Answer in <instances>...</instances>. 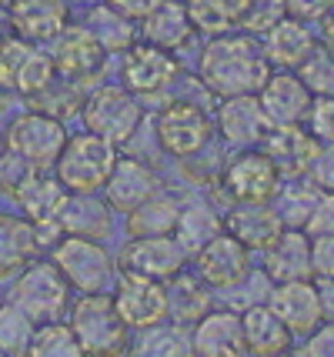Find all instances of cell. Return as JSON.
I'll list each match as a JSON object with an SVG mask.
<instances>
[{
    "label": "cell",
    "instance_id": "cell-1",
    "mask_svg": "<svg viewBox=\"0 0 334 357\" xmlns=\"http://www.w3.org/2000/svg\"><path fill=\"white\" fill-rule=\"evenodd\" d=\"M197 77L218 97H238V93H257L271 77V63L264 50L255 44V37L244 33H218L201 50Z\"/></svg>",
    "mask_w": 334,
    "mask_h": 357
},
{
    "label": "cell",
    "instance_id": "cell-2",
    "mask_svg": "<svg viewBox=\"0 0 334 357\" xmlns=\"http://www.w3.org/2000/svg\"><path fill=\"white\" fill-rule=\"evenodd\" d=\"M7 304H14L31 317L33 324L61 321L70 307V284L50 257H33L10 278Z\"/></svg>",
    "mask_w": 334,
    "mask_h": 357
},
{
    "label": "cell",
    "instance_id": "cell-3",
    "mask_svg": "<svg viewBox=\"0 0 334 357\" xmlns=\"http://www.w3.org/2000/svg\"><path fill=\"white\" fill-rule=\"evenodd\" d=\"M67 324L74 327L87 357H124V351H128L130 327L121 321L111 291L80 294L67 307Z\"/></svg>",
    "mask_w": 334,
    "mask_h": 357
},
{
    "label": "cell",
    "instance_id": "cell-4",
    "mask_svg": "<svg viewBox=\"0 0 334 357\" xmlns=\"http://www.w3.org/2000/svg\"><path fill=\"white\" fill-rule=\"evenodd\" d=\"M50 261L64 274L70 291L77 294H100L111 291L117 278V261L104 248V241L94 237H77V234H61L57 244L47 250Z\"/></svg>",
    "mask_w": 334,
    "mask_h": 357
},
{
    "label": "cell",
    "instance_id": "cell-5",
    "mask_svg": "<svg viewBox=\"0 0 334 357\" xmlns=\"http://www.w3.org/2000/svg\"><path fill=\"white\" fill-rule=\"evenodd\" d=\"M114 160H117V147L111 140L84 130L67 137L64 151L54 164V174L70 194H100L114 171Z\"/></svg>",
    "mask_w": 334,
    "mask_h": 357
},
{
    "label": "cell",
    "instance_id": "cell-6",
    "mask_svg": "<svg viewBox=\"0 0 334 357\" xmlns=\"http://www.w3.org/2000/svg\"><path fill=\"white\" fill-rule=\"evenodd\" d=\"M80 117H84L91 134L111 140L114 147H121V144L134 140V134H137V127L144 121V107L128 87L107 84V87H97L94 93L84 97Z\"/></svg>",
    "mask_w": 334,
    "mask_h": 357
},
{
    "label": "cell",
    "instance_id": "cell-7",
    "mask_svg": "<svg viewBox=\"0 0 334 357\" xmlns=\"http://www.w3.org/2000/svg\"><path fill=\"white\" fill-rule=\"evenodd\" d=\"M0 137H3L7 151L24 157L31 167L54 171V164H57V157H61V151L67 144V127L64 121L50 117L44 110H27V114L14 117Z\"/></svg>",
    "mask_w": 334,
    "mask_h": 357
},
{
    "label": "cell",
    "instance_id": "cell-8",
    "mask_svg": "<svg viewBox=\"0 0 334 357\" xmlns=\"http://www.w3.org/2000/svg\"><path fill=\"white\" fill-rule=\"evenodd\" d=\"M54 74L50 54L40 50V44L17 37L14 31L0 37V91L17 93V97H37L47 87Z\"/></svg>",
    "mask_w": 334,
    "mask_h": 357
},
{
    "label": "cell",
    "instance_id": "cell-9",
    "mask_svg": "<svg viewBox=\"0 0 334 357\" xmlns=\"http://www.w3.org/2000/svg\"><path fill=\"white\" fill-rule=\"evenodd\" d=\"M281 187V174L264 151L244 147L218 174V190L227 204H271Z\"/></svg>",
    "mask_w": 334,
    "mask_h": 357
},
{
    "label": "cell",
    "instance_id": "cell-10",
    "mask_svg": "<svg viewBox=\"0 0 334 357\" xmlns=\"http://www.w3.org/2000/svg\"><path fill=\"white\" fill-rule=\"evenodd\" d=\"M154 134H158V144L164 154L188 160V157L201 154L207 147V140L214 134V121L194 100H171L158 114Z\"/></svg>",
    "mask_w": 334,
    "mask_h": 357
},
{
    "label": "cell",
    "instance_id": "cell-11",
    "mask_svg": "<svg viewBox=\"0 0 334 357\" xmlns=\"http://www.w3.org/2000/svg\"><path fill=\"white\" fill-rule=\"evenodd\" d=\"M111 297H114L117 314H121V321L130 331H141V327L167 321V291H164V280L141 278V274H130V271H117Z\"/></svg>",
    "mask_w": 334,
    "mask_h": 357
},
{
    "label": "cell",
    "instance_id": "cell-12",
    "mask_svg": "<svg viewBox=\"0 0 334 357\" xmlns=\"http://www.w3.org/2000/svg\"><path fill=\"white\" fill-rule=\"evenodd\" d=\"M47 54L50 63H54V74L77 84V87L91 84L104 70V57H107V50L100 47L94 33L87 27H70V24L50 40Z\"/></svg>",
    "mask_w": 334,
    "mask_h": 357
},
{
    "label": "cell",
    "instance_id": "cell-13",
    "mask_svg": "<svg viewBox=\"0 0 334 357\" xmlns=\"http://www.w3.org/2000/svg\"><path fill=\"white\" fill-rule=\"evenodd\" d=\"M194 271L211 291H234L251 278V250L221 231L194 254Z\"/></svg>",
    "mask_w": 334,
    "mask_h": 357
},
{
    "label": "cell",
    "instance_id": "cell-14",
    "mask_svg": "<svg viewBox=\"0 0 334 357\" xmlns=\"http://www.w3.org/2000/svg\"><path fill=\"white\" fill-rule=\"evenodd\" d=\"M121 77L134 97H158L181 77V63L171 50L144 40V44L128 47L124 63H121Z\"/></svg>",
    "mask_w": 334,
    "mask_h": 357
},
{
    "label": "cell",
    "instance_id": "cell-15",
    "mask_svg": "<svg viewBox=\"0 0 334 357\" xmlns=\"http://www.w3.org/2000/svg\"><path fill=\"white\" fill-rule=\"evenodd\" d=\"M114 261H117V271H130V274L154 280H171L177 271H184L188 254L177 244L174 234H158V237H130Z\"/></svg>",
    "mask_w": 334,
    "mask_h": 357
},
{
    "label": "cell",
    "instance_id": "cell-16",
    "mask_svg": "<svg viewBox=\"0 0 334 357\" xmlns=\"http://www.w3.org/2000/svg\"><path fill=\"white\" fill-rule=\"evenodd\" d=\"M268 307L281 317V324H284L294 337H308V334L324 321L314 278L274 284V287H271V297H268Z\"/></svg>",
    "mask_w": 334,
    "mask_h": 357
},
{
    "label": "cell",
    "instance_id": "cell-17",
    "mask_svg": "<svg viewBox=\"0 0 334 357\" xmlns=\"http://www.w3.org/2000/svg\"><path fill=\"white\" fill-rule=\"evenodd\" d=\"M271 121L257 93H238V97H224L221 110H218V121H214V130L221 134L224 144L231 147H261L264 137L271 130Z\"/></svg>",
    "mask_w": 334,
    "mask_h": 357
},
{
    "label": "cell",
    "instance_id": "cell-18",
    "mask_svg": "<svg viewBox=\"0 0 334 357\" xmlns=\"http://www.w3.org/2000/svg\"><path fill=\"white\" fill-rule=\"evenodd\" d=\"M158 190H160V177L154 174V167H147L137 157L117 154L114 171L100 194H104V201L111 204V211L130 214L137 204H144L147 197H154Z\"/></svg>",
    "mask_w": 334,
    "mask_h": 357
},
{
    "label": "cell",
    "instance_id": "cell-19",
    "mask_svg": "<svg viewBox=\"0 0 334 357\" xmlns=\"http://www.w3.org/2000/svg\"><path fill=\"white\" fill-rule=\"evenodd\" d=\"M10 31L33 44H50L70 24L67 0H7Z\"/></svg>",
    "mask_w": 334,
    "mask_h": 357
},
{
    "label": "cell",
    "instance_id": "cell-20",
    "mask_svg": "<svg viewBox=\"0 0 334 357\" xmlns=\"http://www.w3.org/2000/svg\"><path fill=\"white\" fill-rule=\"evenodd\" d=\"M257 100H261V107H264V114H268V121L274 127L278 124H304L314 93L308 91V84H304L298 74H291V70H278V74H274V70H271V77L264 80V87L257 91Z\"/></svg>",
    "mask_w": 334,
    "mask_h": 357
},
{
    "label": "cell",
    "instance_id": "cell-21",
    "mask_svg": "<svg viewBox=\"0 0 334 357\" xmlns=\"http://www.w3.org/2000/svg\"><path fill=\"white\" fill-rule=\"evenodd\" d=\"M54 227L61 234H77V237H94L104 241L114 231V211L100 194H70L67 190L57 214H54Z\"/></svg>",
    "mask_w": 334,
    "mask_h": 357
},
{
    "label": "cell",
    "instance_id": "cell-22",
    "mask_svg": "<svg viewBox=\"0 0 334 357\" xmlns=\"http://www.w3.org/2000/svg\"><path fill=\"white\" fill-rule=\"evenodd\" d=\"M224 231L255 254L268 250L281 237L284 220L274 211V204H231L224 214Z\"/></svg>",
    "mask_w": 334,
    "mask_h": 357
},
{
    "label": "cell",
    "instance_id": "cell-23",
    "mask_svg": "<svg viewBox=\"0 0 334 357\" xmlns=\"http://www.w3.org/2000/svg\"><path fill=\"white\" fill-rule=\"evenodd\" d=\"M261 147H264V154L271 157V164L278 167L281 177H304L321 144L308 134L304 124H278L268 130Z\"/></svg>",
    "mask_w": 334,
    "mask_h": 357
},
{
    "label": "cell",
    "instance_id": "cell-24",
    "mask_svg": "<svg viewBox=\"0 0 334 357\" xmlns=\"http://www.w3.org/2000/svg\"><path fill=\"white\" fill-rule=\"evenodd\" d=\"M194 357H244V331L238 311H211L191 327Z\"/></svg>",
    "mask_w": 334,
    "mask_h": 357
},
{
    "label": "cell",
    "instance_id": "cell-25",
    "mask_svg": "<svg viewBox=\"0 0 334 357\" xmlns=\"http://www.w3.org/2000/svg\"><path fill=\"white\" fill-rule=\"evenodd\" d=\"M264 254V278L271 284H287V280L311 278V237L301 227H284L281 237L271 244Z\"/></svg>",
    "mask_w": 334,
    "mask_h": 357
},
{
    "label": "cell",
    "instance_id": "cell-26",
    "mask_svg": "<svg viewBox=\"0 0 334 357\" xmlns=\"http://www.w3.org/2000/svg\"><path fill=\"white\" fill-rule=\"evenodd\" d=\"M40 241H37V224L17 214V211H0V280H10L24 264L40 257Z\"/></svg>",
    "mask_w": 334,
    "mask_h": 357
},
{
    "label": "cell",
    "instance_id": "cell-27",
    "mask_svg": "<svg viewBox=\"0 0 334 357\" xmlns=\"http://www.w3.org/2000/svg\"><path fill=\"white\" fill-rule=\"evenodd\" d=\"M64 194L67 187L57 181L54 171H31L17 184L10 201H14L17 214H24L31 224H54V214L64 201Z\"/></svg>",
    "mask_w": 334,
    "mask_h": 357
},
{
    "label": "cell",
    "instance_id": "cell-28",
    "mask_svg": "<svg viewBox=\"0 0 334 357\" xmlns=\"http://www.w3.org/2000/svg\"><path fill=\"white\" fill-rule=\"evenodd\" d=\"M241 331H244V351L251 357H274L294 347V334L281 324V317L268 304H251L241 311Z\"/></svg>",
    "mask_w": 334,
    "mask_h": 357
},
{
    "label": "cell",
    "instance_id": "cell-29",
    "mask_svg": "<svg viewBox=\"0 0 334 357\" xmlns=\"http://www.w3.org/2000/svg\"><path fill=\"white\" fill-rule=\"evenodd\" d=\"M264 57L268 63L281 67V70H298L311 50H314V33L308 31V24L294 20V17H281L271 31H264Z\"/></svg>",
    "mask_w": 334,
    "mask_h": 357
},
{
    "label": "cell",
    "instance_id": "cell-30",
    "mask_svg": "<svg viewBox=\"0 0 334 357\" xmlns=\"http://www.w3.org/2000/svg\"><path fill=\"white\" fill-rule=\"evenodd\" d=\"M167 291V321L194 327L214 304V291L197 278V271H177L171 280H164Z\"/></svg>",
    "mask_w": 334,
    "mask_h": 357
},
{
    "label": "cell",
    "instance_id": "cell-31",
    "mask_svg": "<svg viewBox=\"0 0 334 357\" xmlns=\"http://www.w3.org/2000/svg\"><path fill=\"white\" fill-rule=\"evenodd\" d=\"M124 357H194L191 347V327L184 324H151L134 331V337L128 341Z\"/></svg>",
    "mask_w": 334,
    "mask_h": 357
},
{
    "label": "cell",
    "instance_id": "cell-32",
    "mask_svg": "<svg viewBox=\"0 0 334 357\" xmlns=\"http://www.w3.org/2000/svg\"><path fill=\"white\" fill-rule=\"evenodd\" d=\"M221 231H224V214L214 204H207V201L181 204L177 224H174V237L188 257H194L211 237H218Z\"/></svg>",
    "mask_w": 334,
    "mask_h": 357
},
{
    "label": "cell",
    "instance_id": "cell-33",
    "mask_svg": "<svg viewBox=\"0 0 334 357\" xmlns=\"http://www.w3.org/2000/svg\"><path fill=\"white\" fill-rule=\"evenodd\" d=\"M194 37V24L184 3H174V0H164L158 10L144 17V40L154 47H164V50H181Z\"/></svg>",
    "mask_w": 334,
    "mask_h": 357
},
{
    "label": "cell",
    "instance_id": "cell-34",
    "mask_svg": "<svg viewBox=\"0 0 334 357\" xmlns=\"http://www.w3.org/2000/svg\"><path fill=\"white\" fill-rule=\"evenodd\" d=\"M184 10L191 17L194 31L207 33V37H218L241 27L244 10H248V0H188Z\"/></svg>",
    "mask_w": 334,
    "mask_h": 357
},
{
    "label": "cell",
    "instance_id": "cell-35",
    "mask_svg": "<svg viewBox=\"0 0 334 357\" xmlns=\"http://www.w3.org/2000/svg\"><path fill=\"white\" fill-rule=\"evenodd\" d=\"M177 211H181V204H177L171 194L158 190L154 197H147V201L137 204V207L128 214V234H130V237H158V234H174Z\"/></svg>",
    "mask_w": 334,
    "mask_h": 357
},
{
    "label": "cell",
    "instance_id": "cell-36",
    "mask_svg": "<svg viewBox=\"0 0 334 357\" xmlns=\"http://www.w3.org/2000/svg\"><path fill=\"white\" fill-rule=\"evenodd\" d=\"M318 187L311 184V181H301V177H287V184L278 187V194H274V211L281 214L284 220V227H301L308 224L311 218V211H314V204L321 201Z\"/></svg>",
    "mask_w": 334,
    "mask_h": 357
},
{
    "label": "cell",
    "instance_id": "cell-37",
    "mask_svg": "<svg viewBox=\"0 0 334 357\" xmlns=\"http://www.w3.org/2000/svg\"><path fill=\"white\" fill-rule=\"evenodd\" d=\"M27 357H87V351L77 341L74 327L61 317V321H44L33 327Z\"/></svg>",
    "mask_w": 334,
    "mask_h": 357
},
{
    "label": "cell",
    "instance_id": "cell-38",
    "mask_svg": "<svg viewBox=\"0 0 334 357\" xmlns=\"http://www.w3.org/2000/svg\"><path fill=\"white\" fill-rule=\"evenodd\" d=\"M87 31L94 33L100 47L111 54V50H128L134 44V24L124 14H117L114 7H97L94 14L87 17Z\"/></svg>",
    "mask_w": 334,
    "mask_h": 357
},
{
    "label": "cell",
    "instance_id": "cell-39",
    "mask_svg": "<svg viewBox=\"0 0 334 357\" xmlns=\"http://www.w3.org/2000/svg\"><path fill=\"white\" fill-rule=\"evenodd\" d=\"M33 321L14 304H0V357H27L33 337Z\"/></svg>",
    "mask_w": 334,
    "mask_h": 357
},
{
    "label": "cell",
    "instance_id": "cell-40",
    "mask_svg": "<svg viewBox=\"0 0 334 357\" xmlns=\"http://www.w3.org/2000/svg\"><path fill=\"white\" fill-rule=\"evenodd\" d=\"M298 77L308 84V91L314 93H334V57L324 50V47H314L311 50V57L298 67Z\"/></svg>",
    "mask_w": 334,
    "mask_h": 357
},
{
    "label": "cell",
    "instance_id": "cell-41",
    "mask_svg": "<svg viewBox=\"0 0 334 357\" xmlns=\"http://www.w3.org/2000/svg\"><path fill=\"white\" fill-rule=\"evenodd\" d=\"M304 127L318 144H334V93H318L311 100Z\"/></svg>",
    "mask_w": 334,
    "mask_h": 357
},
{
    "label": "cell",
    "instance_id": "cell-42",
    "mask_svg": "<svg viewBox=\"0 0 334 357\" xmlns=\"http://www.w3.org/2000/svg\"><path fill=\"white\" fill-rule=\"evenodd\" d=\"M281 17H287L284 0H248V10H244L241 27L248 33H264V31H271Z\"/></svg>",
    "mask_w": 334,
    "mask_h": 357
},
{
    "label": "cell",
    "instance_id": "cell-43",
    "mask_svg": "<svg viewBox=\"0 0 334 357\" xmlns=\"http://www.w3.org/2000/svg\"><path fill=\"white\" fill-rule=\"evenodd\" d=\"M31 171H37V167H31L24 157H17L14 151L3 147V151H0V194L10 201V194L17 190V184H20Z\"/></svg>",
    "mask_w": 334,
    "mask_h": 357
},
{
    "label": "cell",
    "instance_id": "cell-44",
    "mask_svg": "<svg viewBox=\"0 0 334 357\" xmlns=\"http://www.w3.org/2000/svg\"><path fill=\"white\" fill-rule=\"evenodd\" d=\"M308 177L311 184L324 190V194H334V144H321L311 167H308Z\"/></svg>",
    "mask_w": 334,
    "mask_h": 357
},
{
    "label": "cell",
    "instance_id": "cell-45",
    "mask_svg": "<svg viewBox=\"0 0 334 357\" xmlns=\"http://www.w3.org/2000/svg\"><path fill=\"white\" fill-rule=\"evenodd\" d=\"M311 278H334V234L311 237Z\"/></svg>",
    "mask_w": 334,
    "mask_h": 357
},
{
    "label": "cell",
    "instance_id": "cell-46",
    "mask_svg": "<svg viewBox=\"0 0 334 357\" xmlns=\"http://www.w3.org/2000/svg\"><path fill=\"white\" fill-rule=\"evenodd\" d=\"M308 237H321V234H334V194H321V201L314 204L311 218L304 224Z\"/></svg>",
    "mask_w": 334,
    "mask_h": 357
},
{
    "label": "cell",
    "instance_id": "cell-47",
    "mask_svg": "<svg viewBox=\"0 0 334 357\" xmlns=\"http://www.w3.org/2000/svg\"><path fill=\"white\" fill-rule=\"evenodd\" d=\"M304 354L308 357H334V321H321V324L304 337Z\"/></svg>",
    "mask_w": 334,
    "mask_h": 357
},
{
    "label": "cell",
    "instance_id": "cell-48",
    "mask_svg": "<svg viewBox=\"0 0 334 357\" xmlns=\"http://www.w3.org/2000/svg\"><path fill=\"white\" fill-rule=\"evenodd\" d=\"M284 10L287 17L311 24V20H324L331 14V0H284Z\"/></svg>",
    "mask_w": 334,
    "mask_h": 357
},
{
    "label": "cell",
    "instance_id": "cell-49",
    "mask_svg": "<svg viewBox=\"0 0 334 357\" xmlns=\"http://www.w3.org/2000/svg\"><path fill=\"white\" fill-rule=\"evenodd\" d=\"M164 0H107V7H114L117 14H124L128 20H144L151 10H158Z\"/></svg>",
    "mask_w": 334,
    "mask_h": 357
},
{
    "label": "cell",
    "instance_id": "cell-50",
    "mask_svg": "<svg viewBox=\"0 0 334 357\" xmlns=\"http://www.w3.org/2000/svg\"><path fill=\"white\" fill-rule=\"evenodd\" d=\"M321 294V311H324V321H334V278H314Z\"/></svg>",
    "mask_w": 334,
    "mask_h": 357
},
{
    "label": "cell",
    "instance_id": "cell-51",
    "mask_svg": "<svg viewBox=\"0 0 334 357\" xmlns=\"http://www.w3.org/2000/svg\"><path fill=\"white\" fill-rule=\"evenodd\" d=\"M321 40H324V50L334 57V10L324 17V33H321Z\"/></svg>",
    "mask_w": 334,
    "mask_h": 357
},
{
    "label": "cell",
    "instance_id": "cell-52",
    "mask_svg": "<svg viewBox=\"0 0 334 357\" xmlns=\"http://www.w3.org/2000/svg\"><path fill=\"white\" fill-rule=\"evenodd\" d=\"M274 357H308V354H304V347H287V351H281V354H274Z\"/></svg>",
    "mask_w": 334,
    "mask_h": 357
},
{
    "label": "cell",
    "instance_id": "cell-53",
    "mask_svg": "<svg viewBox=\"0 0 334 357\" xmlns=\"http://www.w3.org/2000/svg\"><path fill=\"white\" fill-rule=\"evenodd\" d=\"M0 151H3V137H0Z\"/></svg>",
    "mask_w": 334,
    "mask_h": 357
},
{
    "label": "cell",
    "instance_id": "cell-54",
    "mask_svg": "<svg viewBox=\"0 0 334 357\" xmlns=\"http://www.w3.org/2000/svg\"><path fill=\"white\" fill-rule=\"evenodd\" d=\"M331 10H334V0H331Z\"/></svg>",
    "mask_w": 334,
    "mask_h": 357
},
{
    "label": "cell",
    "instance_id": "cell-55",
    "mask_svg": "<svg viewBox=\"0 0 334 357\" xmlns=\"http://www.w3.org/2000/svg\"><path fill=\"white\" fill-rule=\"evenodd\" d=\"M0 3H7V0H0Z\"/></svg>",
    "mask_w": 334,
    "mask_h": 357
},
{
    "label": "cell",
    "instance_id": "cell-56",
    "mask_svg": "<svg viewBox=\"0 0 334 357\" xmlns=\"http://www.w3.org/2000/svg\"><path fill=\"white\" fill-rule=\"evenodd\" d=\"M87 3H91V0H87Z\"/></svg>",
    "mask_w": 334,
    "mask_h": 357
}]
</instances>
